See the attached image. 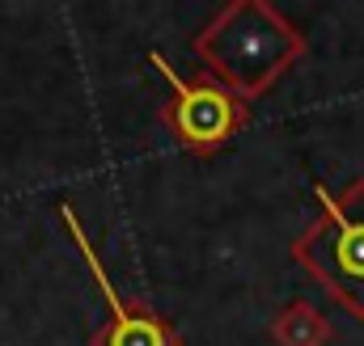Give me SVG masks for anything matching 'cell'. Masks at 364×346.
<instances>
[{
  "instance_id": "4",
  "label": "cell",
  "mask_w": 364,
  "mask_h": 346,
  "mask_svg": "<svg viewBox=\"0 0 364 346\" xmlns=\"http://www.w3.org/2000/svg\"><path fill=\"white\" fill-rule=\"evenodd\" d=\"M60 220H64V228L73 233V241H77V250H81V258L90 266L93 283H97V291L106 296V304H110V325L97 334V342L93 346H174V334H170V325H161L149 308H132V304H123V296L114 291V283H110V274H106V266L97 262L93 254L90 237H85V228H81V220H77V211L68 207V203H60Z\"/></svg>"
},
{
  "instance_id": "3",
  "label": "cell",
  "mask_w": 364,
  "mask_h": 346,
  "mask_svg": "<svg viewBox=\"0 0 364 346\" xmlns=\"http://www.w3.org/2000/svg\"><path fill=\"white\" fill-rule=\"evenodd\" d=\"M153 68L174 89V101H170L166 118H170L178 144L195 148V152H208L242 127V101L233 93H225L220 85H208V81H182L174 72V64H166L157 51H153Z\"/></svg>"
},
{
  "instance_id": "2",
  "label": "cell",
  "mask_w": 364,
  "mask_h": 346,
  "mask_svg": "<svg viewBox=\"0 0 364 346\" xmlns=\"http://www.w3.org/2000/svg\"><path fill=\"white\" fill-rule=\"evenodd\" d=\"M322 203V220L305 228L292 245L301 262L352 317H364V177H356L343 194L314 186Z\"/></svg>"
},
{
  "instance_id": "1",
  "label": "cell",
  "mask_w": 364,
  "mask_h": 346,
  "mask_svg": "<svg viewBox=\"0 0 364 346\" xmlns=\"http://www.w3.org/2000/svg\"><path fill=\"white\" fill-rule=\"evenodd\" d=\"M301 34L275 13L272 4L242 0L229 4L195 43V51L208 60V68L233 85L237 93H263L275 77L301 55Z\"/></svg>"
}]
</instances>
